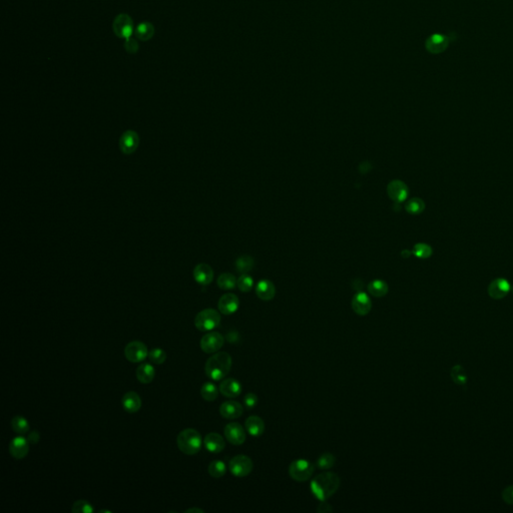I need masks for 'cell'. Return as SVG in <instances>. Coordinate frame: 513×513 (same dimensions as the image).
I'll return each instance as SVG.
<instances>
[{"instance_id": "25", "label": "cell", "mask_w": 513, "mask_h": 513, "mask_svg": "<svg viewBox=\"0 0 513 513\" xmlns=\"http://www.w3.org/2000/svg\"><path fill=\"white\" fill-rule=\"evenodd\" d=\"M137 379L143 384H150L154 381L156 376L155 367L150 363L141 364L136 372Z\"/></svg>"}, {"instance_id": "7", "label": "cell", "mask_w": 513, "mask_h": 513, "mask_svg": "<svg viewBox=\"0 0 513 513\" xmlns=\"http://www.w3.org/2000/svg\"><path fill=\"white\" fill-rule=\"evenodd\" d=\"M125 356L131 363H142L149 357V350L145 343L132 341L125 348Z\"/></svg>"}, {"instance_id": "16", "label": "cell", "mask_w": 513, "mask_h": 513, "mask_svg": "<svg viewBox=\"0 0 513 513\" xmlns=\"http://www.w3.org/2000/svg\"><path fill=\"white\" fill-rule=\"evenodd\" d=\"M240 301L239 298L235 294H225L223 295L218 303L219 311L224 315H232L236 313L239 309Z\"/></svg>"}, {"instance_id": "19", "label": "cell", "mask_w": 513, "mask_h": 513, "mask_svg": "<svg viewBox=\"0 0 513 513\" xmlns=\"http://www.w3.org/2000/svg\"><path fill=\"white\" fill-rule=\"evenodd\" d=\"M510 291V285L505 279H496L488 287V294L494 300L503 299Z\"/></svg>"}, {"instance_id": "6", "label": "cell", "mask_w": 513, "mask_h": 513, "mask_svg": "<svg viewBox=\"0 0 513 513\" xmlns=\"http://www.w3.org/2000/svg\"><path fill=\"white\" fill-rule=\"evenodd\" d=\"M229 469L236 477H246L253 471L254 463L247 455H237L230 460Z\"/></svg>"}, {"instance_id": "8", "label": "cell", "mask_w": 513, "mask_h": 513, "mask_svg": "<svg viewBox=\"0 0 513 513\" xmlns=\"http://www.w3.org/2000/svg\"><path fill=\"white\" fill-rule=\"evenodd\" d=\"M224 343H225L224 336L219 332L212 331V332H209L208 334H206L201 339L200 346H201V349L205 353L213 354V353H217L224 346Z\"/></svg>"}, {"instance_id": "32", "label": "cell", "mask_w": 513, "mask_h": 513, "mask_svg": "<svg viewBox=\"0 0 513 513\" xmlns=\"http://www.w3.org/2000/svg\"><path fill=\"white\" fill-rule=\"evenodd\" d=\"M235 266H236V269L239 273L241 274H247L248 272H250L253 267H254V259L250 256H242L240 258L237 259L236 263H235Z\"/></svg>"}, {"instance_id": "41", "label": "cell", "mask_w": 513, "mask_h": 513, "mask_svg": "<svg viewBox=\"0 0 513 513\" xmlns=\"http://www.w3.org/2000/svg\"><path fill=\"white\" fill-rule=\"evenodd\" d=\"M125 48H126V51L129 54H136L139 51V44H138V42L136 40H134L132 38H129V39L126 40Z\"/></svg>"}, {"instance_id": "36", "label": "cell", "mask_w": 513, "mask_h": 513, "mask_svg": "<svg viewBox=\"0 0 513 513\" xmlns=\"http://www.w3.org/2000/svg\"><path fill=\"white\" fill-rule=\"evenodd\" d=\"M168 355L165 350L161 348H155L149 352V359L153 364L162 365L166 362Z\"/></svg>"}, {"instance_id": "39", "label": "cell", "mask_w": 513, "mask_h": 513, "mask_svg": "<svg viewBox=\"0 0 513 513\" xmlns=\"http://www.w3.org/2000/svg\"><path fill=\"white\" fill-rule=\"evenodd\" d=\"M237 286L239 290L243 293H249L254 286V280L247 274H243L238 280H237Z\"/></svg>"}, {"instance_id": "45", "label": "cell", "mask_w": 513, "mask_h": 513, "mask_svg": "<svg viewBox=\"0 0 513 513\" xmlns=\"http://www.w3.org/2000/svg\"><path fill=\"white\" fill-rule=\"evenodd\" d=\"M186 512H188V513H190V512H197V513H204V512H205V511H204V510H203V509H201V508H196V507H194V508H189V509H187V510H186Z\"/></svg>"}, {"instance_id": "47", "label": "cell", "mask_w": 513, "mask_h": 513, "mask_svg": "<svg viewBox=\"0 0 513 513\" xmlns=\"http://www.w3.org/2000/svg\"><path fill=\"white\" fill-rule=\"evenodd\" d=\"M512 292H513V288H512Z\"/></svg>"}, {"instance_id": "13", "label": "cell", "mask_w": 513, "mask_h": 513, "mask_svg": "<svg viewBox=\"0 0 513 513\" xmlns=\"http://www.w3.org/2000/svg\"><path fill=\"white\" fill-rule=\"evenodd\" d=\"M140 145V137L135 131L125 132L120 139V149L125 155L134 154Z\"/></svg>"}, {"instance_id": "29", "label": "cell", "mask_w": 513, "mask_h": 513, "mask_svg": "<svg viewBox=\"0 0 513 513\" xmlns=\"http://www.w3.org/2000/svg\"><path fill=\"white\" fill-rule=\"evenodd\" d=\"M13 430L21 435H26L30 432V422L24 416H15L12 420Z\"/></svg>"}, {"instance_id": "27", "label": "cell", "mask_w": 513, "mask_h": 513, "mask_svg": "<svg viewBox=\"0 0 513 513\" xmlns=\"http://www.w3.org/2000/svg\"><path fill=\"white\" fill-rule=\"evenodd\" d=\"M388 291H389V287H388L387 283L384 282L383 280H375V281H372L371 283H369V285H368V292L370 293V295H372L373 297H376V298H381V297L386 296Z\"/></svg>"}, {"instance_id": "5", "label": "cell", "mask_w": 513, "mask_h": 513, "mask_svg": "<svg viewBox=\"0 0 513 513\" xmlns=\"http://www.w3.org/2000/svg\"><path fill=\"white\" fill-rule=\"evenodd\" d=\"M314 471V464L305 459L295 460L289 467V475L297 482H305L309 480L313 476Z\"/></svg>"}, {"instance_id": "10", "label": "cell", "mask_w": 513, "mask_h": 513, "mask_svg": "<svg viewBox=\"0 0 513 513\" xmlns=\"http://www.w3.org/2000/svg\"><path fill=\"white\" fill-rule=\"evenodd\" d=\"M451 41L452 39L449 36L434 34L426 40L425 48L428 53L432 55H439L447 50Z\"/></svg>"}, {"instance_id": "17", "label": "cell", "mask_w": 513, "mask_h": 513, "mask_svg": "<svg viewBox=\"0 0 513 513\" xmlns=\"http://www.w3.org/2000/svg\"><path fill=\"white\" fill-rule=\"evenodd\" d=\"M204 444H205L206 449L209 452L214 453V454L221 453L226 447V442H225L224 437L216 432H211V433L207 434L204 439Z\"/></svg>"}, {"instance_id": "38", "label": "cell", "mask_w": 513, "mask_h": 513, "mask_svg": "<svg viewBox=\"0 0 513 513\" xmlns=\"http://www.w3.org/2000/svg\"><path fill=\"white\" fill-rule=\"evenodd\" d=\"M412 253L417 257V258H420V259H427L429 258L431 255H432V248L427 245V244H424V243H419V244H416L413 248V251Z\"/></svg>"}, {"instance_id": "4", "label": "cell", "mask_w": 513, "mask_h": 513, "mask_svg": "<svg viewBox=\"0 0 513 513\" xmlns=\"http://www.w3.org/2000/svg\"><path fill=\"white\" fill-rule=\"evenodd\" d=\"M221 315L215 309H205L195 318V326L201 332H210L221 324Z\"/></svg>"}, {"instance_id": "2", "label": "cell", "mask_w": 513, "mask_h": 513, "mask_svg": "<svg viewBox=\"0 0 513 513\" xmlns=\"http://www.w3.org/2000/svg\"><path fill=\"white\" fill-rule=\"evenodd\" d=\"M232 364L233 360L229 353L219 352L208 359L205 365V372L212 380L221 381L230 373Z\"/></svg>"}, {"instance_id": "44", "label": "cell", "mask_w": 513, "mask_h": 513, "mask_svg": "<svg viewBox=\"0 0 513 513\" xmlns=\"http://www.w3.org/2000/svg\"><path fill=\"white\" fill-rule=\"evenodd\" d=\"M40 438H41V436H40L39 432L36 431V430L32 431L30 433V435L28 436V439H29L30 443H33V444H37L40 441Z\"/></svg>"}, {"instance_id": "33", "label": "cell", "mask_w": 513, "mask_h": 513, "mask_svg": "<svg viewBox=\"0 0 513 513\" xmlns=\"http://www.w3.org/2000/svg\"><path fill=\"white\" fill-rule=\"evenodd\" d=\"M405 209L411 215H419L424 211L425 203L419 198H413L407 202Z\"/></svg>"}, {"instance_id": "31", "label": "cell", "mask_w": 513, "mask_h": 513, "mask_svg": "<svg viewBox=\"0 0 513 513\" xmlns=\"http://www.w3.org/2000/svg\"><path fill=\"white\" fill-rule=\"evenodd\" d=\"M208 472L214 478H221L226 474L227 466L225 462L221 460H214L210 463L208 467Z\"/></svg>"}, {"instance_id": "42", "label": "cell", "mask_w": 513, "mask_h": 513, "mask_svg": "<svg viewBox=\"0 0 513 513\" xmlns=\"http://www.w3.org/2000/svg\"><path fill=\"white\" fill-rule=\"evenodd\" d=\"M502 498L506 503L513 505V485L509 486L503 490Z\"/></svg>"}, {"instance_id": "11", "label": "cell", "mask_w": 513, "mask_h": 513, "mask_svg": "<svg viewBox=\"0 0 513 513\" xmlns=\"http://www.w3.org/2000/svg\"><path fill=\"white\" fill-rule=\"evenodd\" d=\"M224 433H225L226 439L231 444L236 445V446L244 444L246 441V438H247L245 428L240 423H237V422L227 424L224 429Z\"/></svg>"}, {"instance_id": "1", "label": "cell", "mask_w": 513, "mask_h": 513, "mask_svg": "<svg viewBox=\"0 0 513 513\" xmlns=\"http://www.w3.org/2000/svg\"><path fill=\"white\" fill-rule=\"evenodd\" d=\"M341 485L339 475L333 472H325L317 475L310 484L313 495L320 501H326L333 496Z\"/></svg>"}, {"instance_id": "9", "label": "cell", "mask_w": 513, "mask_h": 513, "mask_svg": "<svg viewBox=\"0 0 513 513\" xmlns=\"http://www.w3.org/2000/svg\"><path fill=\"white\" fill-rule=\"evenodd\" d=\"M113 30L119 38L127 40L133 36L134 22L128 15H119L114 21Z\"/></svg>"}, {"instance_id": "35", "label": "cell", "mask_w": 513, "mask_h": 513, "mask_svg": "<svg viewBox=\"0 0 513 513\" xmlns=\"http://www.w3.org/2000/svg\"><path fill=\"white\" fill-rule=\"evenodd\" d=\"M336 463V457L331 453H323L317 460L316 465L321 470L332 468Z\"/></svg>"}, {"instance_id": "14", "label": "cell", "mask_w": 513, "mask_h": 513, "mask_svg": "<svg viewBox=\"0 0 513 513\" xmlns=\"http://www.w3.org/2000/svg\"><path fill=\"white\" fill-rule=\"evenodd\" d=\"M387 193L391 200H393L397 204H400L407 199L409 195V190L405 183L399 180H395L389 183L387 187Z\"/></svg>"}, {"instance_id": "12", "label": "cell", "mask_w": 513, "mask_h": 513, "mask_svg": "<svg viewBox=\"0 0 513 513\" xmlns=\"http://www.w3.org/2000/svg\"><path fill=\"white\" fill-rule=\"evenodd\" d=\"M30 452V441L28 437L24 435H20L15 437L10 443V453L11 455L18 460L24 459L28 456Z\"/></svg>"}, {"instance_id": "20", "label": "cell", "mask_w": 513, "mask_h": 513, "mask_svg": "<svg viewBox=\"0 0 513 513\" xmlns=\"http://www.w3.org/2000/svg\"><path fill=\"white\" fill-rule=\"evenodd\" d=\"M244 413V407L237 401H226L220 406V414L226 419H237Z\"/></svg>"}, {"instance_id": "37", "label": "cell", "mask_w": 513, "mask_h": 513, "mask_svg": "<svg viewBox=\"0 0 513 513\" xmlns=\"http://www.w3.org/2000/svg\"><path fill=\"white\" fill-rule=\"evenodd\" d=\"M72 511L74 513H93L95 511V509L89 501L80 499L74 503V505L72 507Z\"/></svg>"}, {"instance_id": "26", "label": "cell", "mask_w": 513, "mask_h": 513, "mask_svg": "<svg viewBox=\"0 0 513 513\" xmlns=\"http://www.w3.org/2000/svg\"><path fill=\"white\" fill-rule=\"evenodd\" d=\"M135 35L138 40L143 41V42H148L154 37L155 28L150 23H142L136 28Z\"/></svg>"}, {"instance_id": "3", "label": "cell", "mask_w": 513, "mask_h": 513, "mask_svg": "<svg viewBox=\"0 0 513 513\" xmlns=\"http://www.w3.org/2000/svg\"><path fill=\"white\" fill-rule=\"evenodd\" d=\"M203 442L204 440L201 433L193 428L184 429L177 437V445L186 455H196L199 453L202 449Z\"/></svg>"}, {"instance_id": "34", "label": "cell", "mask_w": 513, "mask_h": 513, "mask_svg": "<svg viewBox=\"0 0 513 513\" xmlns=\"http://www.w3.org/2000/svg\"><path fill=\"white\" fill-rule=\"evenodd\" d=\"M450 375H451V378L453 380V382L459 386H465L466 383H467V376H466V373L463 369L462 366L460 365H456L452 368L451 372H450Z\"/></svg>"}, {"instance_id": "23", "label": "cell", "mask_w": 513, "mask_h": 513, "mask_svg": "<svg viewBox=\"0 0 513 513\" xmlns=\"http://www.w3.org/2000/svg\"><path fill=\"white\" fill-rule=\"evenodd\" d=\"M256 294L263 301H271L275 298L276 287L269 280H262L256 287Z\"/></svg>"}, {"instance_id": "15", "label": "cell", "mask_w": 513, "mask_h": 513, "mask_svg": "<svg viewBox=\"0 0 513 513\" xmlns=\"http://www.w3.org/2000/svg\"><path fill=\"white\" fill-rule=\"evenodd\" d=\"M352 309L359 316H366L372 309V301L364 292H358L352 299Z\"/></svg>"}, {"instance_id": "46", "label": "cell", "mask_w": 513, "mask_h": 513, "mask_svg": "<svg viewBox=\"0 0 513 513\" xmlns=\"http://www.w3.org/2000/svg\"><path fill=\"white\" fill-rule=\"evenodd\" d=\"M410 255H411V253L408 250H405L402 252V257H404V258H408Z\"/></svg>"}, {"instance_id": "43", "label": "cell", "mask_w": 513, "mask_h": 513, "mask_svg": "<svg viewBox=\"0 0 513 513\" xmlns=\"http://www.w3.org/2000/svg\"><path fill=\"white\" fill-rule=\"evenodd\" d=\"M317 511L320 513H326V512L333 511V508L326 501H322V504L319 505V507L317 508Z\"/></svg>"}, {"instance_id": "28", "label": "cell", "mask_w": 513, "mask_h": 513, "mask_svg": "<svg viewBox=\"0 0 513 513\" xmlns=\"http://www.w3.org/2000/svg\"><path fill=\"white\" fill-rule=\"evenodd\" d=\"M220 393V389L212 382L205 383L201 388V396L208 402L215 401Z\"/></svg>"}, {"instance_id": "40", "label": "cell", "mask_w": 513, "mask_h": 513, "mask_svg": "<svg viewBox=\"0 0 513 513\" xmlns=\"http://www.w3.org/2000/svg\"><path fill=\"white\" fill-rule=\"evenodd\" d=\"M244 404L247 409H252L258 404V396L255 393H248L244 397Z\"/></svg>"}, {"instance_id": "24", "label": "cell", "mask_w": 513, "mask_h": 513, "mask_svg": "<svg viewBox=\"0 0 513 513\" xmlns=\"http://www.w3.org/2000/svg\"><path fill=\"white\" fill-rule=\"evenodd\" d=\"M245 428L251 436L259 437L265 431V423L261 417L257 415H252L247 418L245 422Z\"/></svg>"}, {"instance_id": "18", "label": "cell", "mask_w": 513, "mask_h": 513, "mask_svg": "<svg viewBox=\"0 0 513 513\" xmlns=\"http://www.w3.org/2000/svg\"><path fill=\"white\" fill-rule=\"evenodd\" d=\"M194 278L196 282L202 286L210 285L214 280V271L207 264H199L194 269Z\"/></svg>"}, {"instance_id": "30", "label": "cell", "mask_w": 513, "mask_h": 513, "mask_svg": "<svg viewBox=\"0 0 513 513\" xmlns=\"http://www.w3.org/2000/svg\"><path fill=\"white\" fill-rule=\"evenodd\" d=\"M217 284L222 290H233L237 286V279L233 274L225 273L220 275Z\"/></svg>"}, {"instance_id": "22", "label": "cell", "mask_w": 513, "mask_h": 513, "mask_svg": "<svg viewBox=\"0 0 513 513\" xmlns=\"http://www.w3.org/2000/svg\"><path fill=\"white\" fill-rule=\"evenodd\" d=\"M122 405L128 413H137L142 408V398L137 392L129 391L123 396Z\"/></svg>"}, {"instance_id": "21", "label": "cell", "mask_w": 513, "mask_h": 513, "mask_svg": "<svg viewBox=\"0 0 513 513\" xmlns=\"http://www.w3.org/2000/svg\"><path fill=\"white\" fill-rule=\"evenodd\" d=\"M219 389L220 393L228 398H236L242 393L241 383L234 378H227L222 381Z\"/></svg>"}]
</instances>
